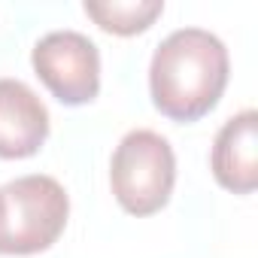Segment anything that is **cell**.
<instances>
[{
  "label": "cell",
  "mask_w": 258,
  "mask_h": 258,
  "mask_svg": "<svg viewBox=\"0 0 258 258\" xmlns=\"http://www.w3.org/2000/svg\"><path fill=\"white\" fill-rule=\"evenodd\" d=\"M228 49L204 28L173 31L152 55L149 91L161 115L173 121L204 118L228 85Z\"/></svg>",
  "instance_id": "1"
},
{
  "label": "cell",
  "mask_w": 258,
  "mask_h": 258,
  "mask_svg": "<svg viewBox=\"0 0 258 258\" xmlns=\"http://www.w3.org/2000/svg\"><path fill=\"white\" fill-rule=\"evenodd\" d=\"M49 137L46 103L19 79H0V158H31Z\"/></svg>",
  "instance_id": "5"
},
{
  "label": "cell",
  "mask_w": 258,
  "mask_h": 258,
  "mask_svg": "<svg viewBox=\"0 0 258 258\" xmlns=\"http://www.w3.org/2000/svg\"><path fill=\"white\" fill-rule=\"evenodd\" d=\"M70 198L52 176L31 173L0 188V255L49 249L67 225Z\"/></svg>",
  "instance_id": "2"
},
{
  "label": "cell",
  "mask_w": 258,
  "mask_h": 258,
  "mask_svg": "<svg viewBox=\"0 0 258 258\" xmlns=\"http://www.w3.org/2000/svg\"><path fill=\"white\" fill-rule=\"evenodd\" d=\"M164 13L161 0H106V4H88L85 0V16L94 19L97 28L115 37H134L143 34L158 16Z\"/></svg>",
  "instance_id": "7"
},
{
  "label": "cell",
  "mask_w": 258,
  "mask_h": 258,
  "mask_svg": "<svg viewBox=\"0 0 258 258\" xmlns=\"http://www.w3.org/2000/svg\"><path fill=\"white\" fill-rule=\"evenodd\" d=\"M173 182H176V158L161 134L149 131V127H137V131L121 137V143L112 152L109 185L124 213L131 216L158 213L170 201Z\"/></svg>",
  "instance_id": "3"
},
{
  "label": "cell",
  "mask_w": 258,
  "mask_h": 258,
  "mask_svg": "<svg viewBox=\"0 0 258 258\" xmlns=\"http://www.w3.org/2000/svg\"><path fill=\"white\" fill-rule=\"evenodd\" d=\"M40 82L67 106L91 103L100 91V52L76 31L46 34L31 55Z\"/></svg>",
  "instance_id": "4"
},
{
  "label": "cell",
  "mask_w": 258,
  "mask_h": 258,
  "mask_svg": "<svg viewBox=\"0 0 258 258\" xmlns=\"http://www.w3.org/2000/svg\"><path fill=\"white\" fill-rule=\"evenodd\" d=\"M213 176L234 195H252L258 188V112L243 109L222 124L210 155Z\"/></svg>",
  "instance_id": "6"
}]
</instances>
